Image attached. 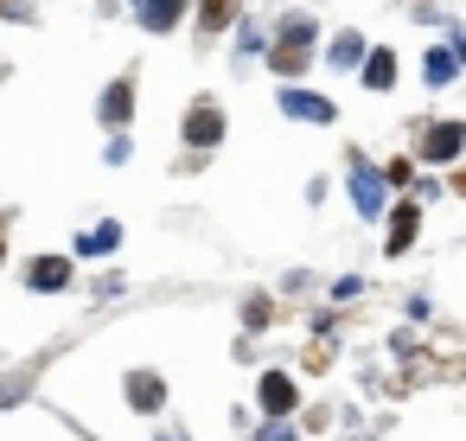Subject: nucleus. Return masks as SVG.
<instances>
[{
    "instance_id": "obj_14",
    "label": "nucleus",
    "mask_w": 466,
    "mask_h": 441,
    "mask_svg": "<svg viewBox=\"0 0 466 441\" xmlns=\"http://www.w3.org/2000/svg\"><path fill=\"white\" fill-rule=\"evenodd\" d=\"M351 192H358V205H377V179H364V173H358V179H351Z\"/></svg>"
},
{
    "instance_id": "obj_8",
    "label": "nucleus",
    "mask_w": 466,
    "mask_h": 441,
    "mask_svg": "<svg viewBox=\"0 0 466 441\" xmlns=\"http://www.w3.org/2000/svg\"><path fill=\"white\" fill-rule=\"evenodd\" d=\"M128 103H135V84L122 77V84L103 97V122H109V128H122V122H128Z\"/></svg>"
},
{
    "instance_id": "obj_15",
    "label": "nucleus",
    "mask_w": 466,
    "mask_h": 441,
    "mask_svg": "<svg viewBox=\"0 0 466 441\" xmlns=\"http://www.w3.org/2000/svg\"><path fill=\"white\" fill-rule=\"evenodd\" d=\"M84 250H116V224H109V231H90V237H84Z\"/></svg>"
},
{
    "instance_id": "obj_2",
    "label": "nucleus",
    "mask_w": 466,
    "mask_h": 441,
    "mask_svg": "<svg viewBox=\"0 0 466 441\" xmlns=\"http://www.w3.org/2000/svg\"><path fill=\"white\" fill-rule=\"evenodd\" d=\"M307 46H313V20H294V26H288V39L275 46V71H288V77H294V71L307 65Z\"/></svg>"
},
{
    "instance_id": "obj_9",
    "label": "nucleus",
    "mask_w": 466,
    "mask_h": 441,
    "mask_svg": "<svg viewBox=\"0 0 466 441\" xmlns=\"http://www.w3.org/2000/svg\"><path fill=\"white\" fill-rule=\"evenodd\" d=\"M262 409L288 415V409H294V384H288V377H262Z\"/></svg>"
},
{
    "instance_id": "obj_5",
    "label": "nucleus",
    "mask_w": 466,
    "mask_h": 441,
    "mask_svg": "<svg viewBox=\"0 0 466 441\" xmlns=\"http://www.w3.org/2000/svg\"><path fill=\"white\" fill-rule=\"evenodd\" d=\"M281 109H288V116H307V122H332V103H326V97H307V90H288Z\"/></svg>"
},
{
    "instance_id": "obj_6",
    "label": "nucleus",
    "mask_w": 466,
    "mask_h": 441,
    "mask_svg": "<svg viewBox=\"0 0 466 441\" xmlns=\"http://www.w3.org/2000/svg\"><path fill=\"white\" fill-rule=\"evenodd\" d=\"M421 154H428V160H453V154H460V122H441V128H428Z\"/></svg>"
},
{
    "instance_id": "obj_1",
    "label": "nucleus",
    "mask_w": 466,
    "mask_h": 441,
    "mask_svg": "<svg viewBox=\"0 0 466 441\" xmlns=\"http://www.w3.org/2000/svg\"><path fill=\"white\" fill-rule=\"evenodd\" d=\"M186 141H192V148H218V141H224V109H218V103H192Z\"/></svg>"
},
{
    "instance_id": "obj_12",
    "label": "nucleus",
    "mask_w": 466,
    "mask_h": 441,
    "mask_svg": "<svg viewBox=\"0 0 466 441\" xmlns=\"http://www.w3.org/2000/svg\"><path fill=\"white\" fill-rule=\"evenodd\" d=\"M364 77H370V90H390V84H396V58H390V52H370V71H364Z\"/></svg>"
},
{
    "instance_id": "obj_3",
    "label": "nucleus",
    "mask_w": 466,
    "mask_h": 441,
    "mask_svg": "<svg viewBox=\"0 0 466 441\" xmlns=\"http://www.w3.org/2000/svg\"><path fill=\"white\" fill-rule=\"evenodd\" d=\"M26 282H33L39 294H52V288H71V262H65V256H39V262L26 269Z\"/></svg>"
},
{
    "instance_id": "obj_11",
    "label": "nucleus",
    "mask_w": 466,
    "mask_h": 441,
    "mask_svg": "<svg viewBox=\"0 0 466 441\" xmlns=\"http://www.w3.org/2000/svg\"><path fill=\"white\" fill-rule=\"evenodd\" d=\"M390 224H396V231H390V256H402V250H409V237H415V224H421V218H415V205H402V211H396V218H390Z\"/></svg>"
},
{
    "instance_id": "obj_10",
    "label": "nucleus",
    "mask_w": 466,
    "mask_h": 441,
    "mask_svg": "<svg viewBox=\"0 0 466 441\" xmlns=\"http://www.w3.org/2000/svg\"><path fill=\"white\" fill-rule=\"evenodd\" d=\"M179 7H186V0H147V7H141V26H154V33H167V26L179 20Z\"/></svg>"
},
{
    "instance_id": "obj_7",
    "label": "nucleus",
    "mask_w": 466,
    "mask_h": 441,
    "mask_svg": "<svg viewBox=\"0 0 466 441\" xmlns=\"http://www.w3.org/2000/svg\"><path fill=\"white\" fill-rule=\"evenodd\" d=\"M230 20H237V0H198V26H205V39L224 33Z\"/></svg>"
},
{
    "instance_id": "obj_13",
    "label": "nucleus",
    "mask_w": 466,
    "mask_h": 441,
    "mask_svg": "<svg viewBox=\"0 0 466 441\" xmlns=\"http://www.w3.org/2000/svg\"><path fill=\"white\" fill-rule=\"evenodd\" d=\"M447 77H453V52H434L428 58V84H447Z\"/></svg>"
},
{
    "instance_id": "obj_4",
    "label": "nucleus",
    "mask_w": 466,
    "mask_h": 441,
    "mask_svg": "<svg viewBox=\"0 0 466 441\" xmlns=\"http://www.w3.org/2000/svg\"><path fill=\"white\" fill-rule=\"evenodd\" d=\"M128 403H135V409H147V415H154V409H160V403H167V384H160V377H154V371H128Z\"/></svg>"
}]
</instances>
